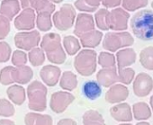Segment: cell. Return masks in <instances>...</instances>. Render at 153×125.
Here are the masks:
<instances>
[{
	"label": "cell",
	"instance_id": "cell-1",
	"mask_svg": "<svg viewBox=\"0 0 153 125\" xmlns=\"http://www.w3.org/2000/svg\"><path fill=\"white\" fill-rule=\"evenodd\" d=\"M131 29L142 41L153 40V11L149 9L136 13L131 19Z\"/></svg>",
	"mask_w": 153,
	"mask_h": 125
},
{
	"label": "cell",
	"instance_id": "cell-2",
	"mask_svg": "<svg viewBox=\"0 0 153 125\" xmlns=\"http://www.w3.org/2000/svg\"><path fill=\"white\" fill-rule=\"evenodd\" d=\"M42 50L45 51L46 56L51 63L62 64L67 57L66 53L60 44V36L57 33L46 34L41 43Z\"/></svg>",
	"mask_w": 153,
	"mask_h": 125
},
{
	"label": "cell",
	"instance_id": "cell-3",
	"mask_svg": "<svg viewBox=\"0 0 153 125\" xmlns=\"http://www.w3.org/2000/svg\"><path fill=\"white\" fill-rule=\"evenodd\" d=\"M47 87L40 81L32 82L27 87L28 107L32 111L42 112L47 108Z\"/></svg>",
	"mask_w": 153,
	"mask_h": 125
},
{
	"label": "cell",
	"instance_id": "cell-4",
	"mask_svg": "<svg viewBox=\"0 0 153 125\" xmlns=\"http://www.w3.org/2000/svg\"><path fill=\"white\" fill-rule=\"evenodd\" d=\"M97 53L91 50H83L76 56L74 67L79 74L84 77L91 76L97 68Z\"/></svg>",
	"mask_w": 153,
	"mask_h": 125
},
{
	"label": "cell",
	"instance_id": "cell-5",
	"mask_svg": "<svg viewBox=\"0 0 153 125\" xmlns=\"http://www.w3.org/2000/svg\"><path fill=\"white\" fill-rule=\"evenodd\" d=\"M75 15V10L71 5L62 6L60 10L56 12L53 16L55 26L60 31L68 30L74 24Z\"/></svg>",
	"mask_w": 153,
	"mask_h": 125
},
{
	"label": "cell",
	"instance_id": "cell-6",
	"mask_svg": "<svg viewBox=\"0 0 153 125\" xmlns=\"http://www.w3.org/2000/svg\"><path fill=\"white\" fill-rule=\"evenodd\" d=\"M75 100V96L66 91H58L51 95L50 106L55 113H62Z\"/></svg>",
	"mask_w": 153,
	"mask_h": 125
},
{
	"label": "cell",
	"instance_id": "cell-7",
	"mask_svg": "<svg viewBox=\"0 0 153 125\" xmlns=\"http://www.w3.org/2000/svg\"><path fill=\"white\" fill-rule=\"evenodd\" d=\"M41 35L38 32L33 31L30 33H19L15 36L16 46L24 50H31L38 46Z\"/></svg>",
	"mask_w": 153,
	"mask_h": 125
},
{
	"label": "cell",
	"instance_id": "cell-8",
	"mask_svg": "<svg viewBox=\"0 0 153 125\" xmlns=\"http://www.w3.org/2000/svg\"><path fill=\"white\" fill-rule=\"evenodd\" d=\"M61 75L60 69L57 66L47 65L44 66L40 71V77L42 80L49 87H54L58 84L59 77Z\"/></svg>",
	"mask_w": 153,
	"mask_h": 125
},
{
	"label": "cell",
	"instance_id": "cell-9",
	"mask_svg": "<svg viewBox=\"0 0 153 125\" xmlns=\"http://www.w3.org/2000/svg\"><path fill=\"white\" fill-rule=\"evenodd\" d=\"M35 14L30 7L25 8V10L15 20V26L18 30H32L34 27Z\"/></svg>",
	"mask_w": 153,
	"mask_h": 125
},
{
	"label": "cell",
	"instance_id": "cell-10",
	"mask_svg": "<svg viewBox=\"0 0 153 125\" xmlns=\"http://www.w3.org/2000/svg\"><path fill=\"white\" fill-rule=\"evenodd\" d=\"M33 77V70L28 66H21V67H11V78L13 83H18V84H27L32 80Z\"/></svg>",
	"mask_w": 153,
	"mask_h": 125
},
{
	"label": "cell",
	"instance_id": "cell-11",
	"mask_svg": "<svg viewBox=\"0 0 153 125\" xmlns=\"http://www.w3.org/2000/svg\"><path fill=\"white\" fill-rule=\"evenodd\" d=\"M21 5L24 8L33 7L38 13L49 12L51 14L55 10V6L50 0H21Z\"/></svg>",
	"mask_w": 153,
	"mask_h": 125
},
{
	"label": "cell",
	"instance_id": "cell-12",
	"mask_svg": "<svg viewBox=\"0 0 153 125\" xmlns=\"http://www.w3.org/2000/svg\"><path fill=\"white\" fill-rule=\"evenodd\" d=\"M94 30V22L93 17L90 15L87 14H81L78 17V21H76V28L74 31V33L76 36H80L83 33Z\"/></svg>",
	"mask_w": 153,
	"mask_h": 125
},
{
	"label": "cell",
	"instance_id": "cell-13",
	"mask_svg": "<svg viewBox=\"0 0 153 125\" xmlns=\"http://www.w3.org/2000/svg\"><path fill=\"white\" fill-rule=\"evenodd\" d=\"M82 93L87 99L95 101L97 98H99L102 95L101 85L95 80L87 81L82 86Z\"/></svg>",
	"mask_w": 153,
	"mask_h": 125
},
{
	"label": "cell",
	"instance_id": "cell-14",
	"mask_svg": "<svg viewBox=\"0 0 153 125\" xmlns=\"http://www.w3.org/2000/svg\"><path fill=\"white\" fill-rule=\"evenodd\" d=\"M25 125H53V120L49 114L39 112H28L25 116Z\"/></svg>",
	"mask_w": 153,
	"mask_h": 125
},
{
	"label": "cell",
	"instance_id": "cell-15",
	"mask_svg": "<svg viewBox=\"0 0 153 125\" xmlns=\"http://www.w3.org/2000/svg\"><path fill=\"white\" fill-rule=\"evenodd\" d=\"M7 94L8 95V98L16 105H22L25 102V90L23 87L19 85H14L9 87L7 90Z\"/></svg>",
	"mask_w": 153,
	"mask_h": 125
},
{
	"label": "cell",
	"instance_id": "cell-16",
	"mask_svg": "<svg viewBox=\"0 0 153 125\" xmlns=\"http://www.w3.org/2000/svg\"><path fill=\"white\" fill-rule=\"evenodd\" d=\"M102 36L103 35L100 32L92 30V31H89V32L83 33L82 35L79 36V38H80V41H81L83 47L94 48L99 44Z\"/></svg>",
	"mask_w": 153,
	"mask_h": 125
},
{
	"label": "cell",
	"instance_id": "cell-17",
	"mask_svg": "<svg viewBox=\"0 0 153 125\" xmlns=\"http://www.w3.org/2000/svg\"><path fill=\"white\" fill-rule=\"evenodd\" d=\"M20 6L17 0H5L2 2L0 7V14L5 16L8 20L14 18L15 16L19 12Z\"/></svg>",
	"mask_w": 153,
	"mask_h": 125
},
{
	"label": "cell",
	"instance_id": "cell-18",
	"mask_svg": "<svg viewBox=\"0 0 153 125\" xmlns=\"http://www.w3.org/2000/svg\"><path fill=\"white\" fill-rule=\"evenodd\" d=\"M59 86L62 89L68 91L74 90L76 87V86H78V78H76V76L71 71H65L60 78Z\"/></svg>",
	"mask_w": 153,
	"mask_h": 125
},
{
	"label": "cell",
	"instance_id": "cell-19",
	"mask_svg": "<svg viewBox=\"0 0 153 125\" xmlns=\"http://www.w3.org/2000/svg\"><path fill=\"white\" fill-rule=\"evenodd\" d=\"M83 125H104L102 116L94 110L87 111L82 117Z\"/></svg>",
	"mask_w": 153,
	"mask_h": 125
},
{
	"label": "cell",
	"instance_id": "cell-20",
	"mask_svg": "<svg viewBox=\"0 0 153 125\" xmlns=\"http://www.w3.org/2000/svg\"><path fill=\"white\" fill-rule=\"evenodd\" d=\"M63 45L66 50V52L72 56L75 55L80 50V43L78 39L73 36H67L63 40Z\"/></svg>",
	"mask_w": 153,
	"mask_h": 125
},
{
	"label": "cell",
	"instance_id": "cell-21",
	"mask_svg": "<svg viewBox=\"0 0 153 125\" xmlns=\"http://www.w3.org/2000/svg\"><path fill=\"white\" fill-rule=\"evenodd\" d=\"M28 57H29L30 63L34 67H38V66L42 65L45 61L44 52H43L42 49H40V48L32 49L29 52Z\"/></svg>",
	"mask_w": 153,
	"mask_h": 125
},
{
	"label": "cell",
	"instance_id": "cell-22",
	"mask_svg": "<svg viewBox=\"0 0 153 125\" xmlns=\"http://www.w3.org/2000/svg\"><path fill=\"white\" fill-rule=\"evenodd\" d=\"M97 82L104 86V87H108L110 84L114 83V72L113 70H100L97 76Z\"/></svg>",
	"mask_w": 153,
	"mask_h": 125
},
{
	"label": "cell",
	"instance_id": "cell-23",
	"mask_svg": "<svg viewBox=\"0 0 153 125\" xmlns=\"http://www.w3.org/2000/svg\"><path fill=\"white\" fill-rule=\"evenodd\" d=\"M16 110L13 105L7 99H0V116L2 117H12L15 115Z\"/></svg>",
	"mask_w": 153,
	"mask_h": 125
},
{
	"label": "cell",
	"instance_id": "cell-24",
	"mask_svg": "<svg viewBox=\"0 0 153 125\" xmlns=\"http://www.w3.org/2000/svg\"><path fill=\"white\" fill-rule=\"evenodd\" d=\"M37 26L42 31H48L51 27V13L42 12L37 16Z\"/></svg>",
	"mask_w": 153,
	"mask_h": 125
},
{
	"label": "cell",
	"instance_id": "cell-25",
	"mask_svg": "<svg viewBox=\"0 0 153 125\" xmlns=\"http://www.w3.org/2000/svg\"><path fill=\"white\" fill-rule=\"evenodd\" d=\"M27 62V55L23 50H16L12 56V63L16 67L25 66Z\"/></svg>",
	"mask_w": 153,
	"mask_h": 125
},
{
	"label": "cell",
	"instance_id": "cell-26",
	"mask_svg": "<svg viewBox=\"0 0 153 125\" xmlns=\"http://www.w3.org/2000/svg\"><path fill=\"white\" fill-rule=\"evenodd\" d=\"M11 56V47L7 42H0V63L8 61Z\"/></svg>",
	"mask_w": 153,
	"mask_h": 125
},
{
	"label": "cell",
	"instance_id": "cell-27",
	"mask_svg": "<svg viewBox=\"0 0 153 125\" xmlns=\"http://www.w3.org/2000/svg\"><path fill=\"white\" fill-rule=\"evenodd\" d=\"M0 83L4 86H8L10 84H13L11 78V66L5 67L0 71Z\"/></svg>",
	"mask_w": 153,
	"mask_h": 125
},
{
	"label": "cell",
	"instance_id": "cell-28",
	"mask_svg": "<svg viewBox=\"0 0 153 125\" xmlns=\"http://www.w3.org/2000/svg\"><path fill=\"white\" fill-rule=\"evenodd\" d=\"M107 15H108V12L105 9L99 10L96 15L97 24L102 30H108L107 24L105 23V18L107 17Z\"/></svg>",
	"mask_w": 153,
	"mask_h": 125
},
{
	"label": "cell",
	"instance_id": "cell-29",
	"mask_svg": "<svg viewBox=\"0 0 153 125\" xmlns=\"http://www.w3.org/2000/svg\"><path fill=\"white\" fill-rule=\"evenodd\" d=\"M10 31V24L9 20L5 17L0 16V40L7 37Z\"/></svg>",
	"mask_w": 153,
	"mask_h": 125
},
{
	"label": "cell",
	"instance_id": "cell-30",
	"mask_svg": "<svg viewBox=\"0 0 153 125\" xmlns=\"http://www.w3.org/2000/svg\"><path fill=\"white\" fill-rule=\"evenodd\" d=\"M99 64L103 67H109L114 64V57L107 53H101L99 56Z\"/></svg>",
	"mask_w": 153,
	"mask_h": 125
},
{
	"label": "cell",
	"instance_id": "cell-31",
	"mask_svg": "<svg viewBox=\"0 0 153 125\" xmlns=\"http://www.w3.org/2000/svg\"><path fill=\"white\" fill-rule=\"evenodd\" d=\"M57 125H78L76 121L71 118H64L58 121Z\"/></svg>",
	"mask_w": 153,
	"mask_h": 125
},
{
	"label": "cell",
	"instance_id": "cell-32",
	"mask_svg": "<svg viewBox=\"0 0 153 125\" xmlns=\"http://www.w3.org/2000/svg\"><path fill=\"white\" fill-rule=\"evenodd\" d=\"M0 125H16L15 121L9 119H1L0 120Z\"/></svg>",
	"mask_w": 153,
	"mask_h": 125
},
{
	"label": "cell",
	"instance_id": "cell-33",
	"mask_svg": "<svg viewBox=\"0 0 153 125\" xmlns=\"http://www.w3.org/2000/svg\"><path fill=\"white\" fill-rule=\"evenodd\" d=\"M50 1L51 2H54V3H61L62 1H63V0H50Z\"/></svg>",
	"mask_w": 153,
	"mask_h": 125
}]
</instances>
